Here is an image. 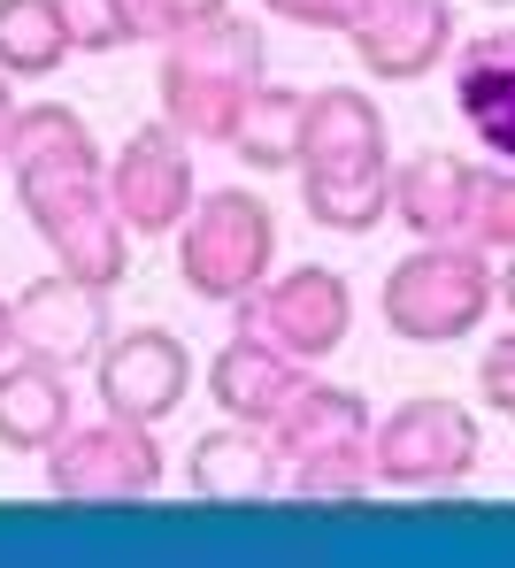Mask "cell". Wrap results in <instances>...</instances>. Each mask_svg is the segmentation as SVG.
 Returning a JSON list of instances; mask_svg holds the SVG:
<instances>
[{"label":"cell","instance_id":"1","mask_svg":"<svg viewBox=\"0 0 515 568\" xmlns=\"http://www.w3.org/2000/svg\"><path fill=\"white\" fill-rule=\"evenodd\" d=\"M270 85V39L254 16H208L193 31L162 39V70H154V93H162V123L185 139V146H231L239 123H246V100Z\"/></svg>","mask_w":515,"mask_h":568},{"label":"cell","instance_id":"2","mask_svg":"<svg viewBox=\"0 0 515 568\" xmlns=\"http://www.w3.org/2000/svg\"><path fill=\"white\" fill-rule=\"evenodd\" d=\"M370 399L354 384H323L309 377L293 392V407L270 423L277 454H285V499H309V507H354L377 491V462H370Z\"/></svg>","mask_w":515,"mask_h":568},{"label":"cell","instance_id":"3","mask_svg":"<svg viewBox=\"0 0 515 568\" xmlns=\"http://www.w3.org/2000/svg\"><path fill=\"white\" fill-rule=\"evenodd\" d=\"M501 307V270L469 239H415L377 284V315L408 346H454Z\"/></svg>","mask_w":515,"mask_h":568},{"label":"cell","instance_id":"4","mask_svg":"<svg viewBox=\"0 0 515 568\" xmlns=\"http://www.w3.org/2000/svg\"><path fill=\"white\" fill-rule=\"evenodd\" d=\"M277 270V207L254 185H215L178 223V284L208 307H239Z\"/></svg>","mask_w":515,"mask_h":568},{"label":"cell","instance_id":"5","mask_svg":"<svg viewBox=\"0 0 515 568\" xmlns=\"http://www.w3.org/2000/svg\"><path fill=\"white\" fill-rule=\"evenodd\" d=\"M39 469H47V491L70 507H123L162 491V446H154V423H123L101 407V423H70L39 454Z\"/></svg>","mask_w":515,"mask_h":568},{"label":"cell","instance_id":"6","mask_svg":"<svg viewBox=\"0 0 515 568\" xmlns=\"http://www.w3.org/2000/svg\"><path fill=\"white\" fill-rule=\"evenodd\" d=\"M477 454H485L477 407H462L446 392L401 399L370 430V462H377V484L385 491H446V484H462V476L477 469Z\"/></svg>","mask_w":515,"mask_h":568},{"label":"cell","instance_id":"7","mask_svg":"<svg viewBox=\"0 0 515 568\" xmlns=\"http://www.w3.org/2000/svg\"><path fill=\"white\" fill-rule=\"evenodd\" d=\"M239 331H254L262 346H277V354H293V362H331L339 346H346V331H354V284L339 277V270H285V277H270L262 292H246L239 307Z\"/></svg>","mask_w":515,"mask_h":568},{"label":"cell","instance_id":"8","mask_svg":"<svg viewBox=\"0 0 515 568\" xmlns=\"http://www.w3.org/2000/svg\"><path fill=\"white\" fill-rule=\"evenodd\" d=\"M8 338L16 354L47 362V369H93L101 346L115 338V315H108V284H85L70 270H47L8 300Z\"/></svg>","mask_w":515,"mask_h":568},{"label":"cell","instance_id":"9","mask_svg":"<svg viewBox=\"0 0 515 568\" xmlns=\"http://www.w3.org/2000/svg\"><path fill=\"white\" fill-rule=\"evenodd\" d=\"M108 200L115 215L131 223V239H178L185 207L201 200V178H193V146L170 131V123H139L115 154H108Z\"/></svg>","mask_w":515,"mask_h":568},{"label":"cell","instance_id":"10","mask_svg":"<svg viewBox=\"0 0 515 568\" xmlns=\"http://www.w3.org/2000/svg\"><path fill=\"white\" fill-rule=\"evenodd\" d=\"M0 170L16 178V200H47V192H70V185H101L108 154L93 146V131H85L78 108L31 100L0 131Z\"/></svg>","mask_w":515,"mask_h":568},{"label":"cell","instance_id":"11","mask_svg":"<svg viewBox=\"0 0 515 568\" xmlns=\"http://www.w3.org/2000/svg\"><path fill=\"white\" fill-rule=\"evenodd\" d=\"M93 392H101L108 415L123 423H170L193 392V354L178 331L162 323H139V331H115L93 362Z\"/></svg>","mask_w":515,"mask_h":568},{"label":"cell","instance_id":"12","mask_svg":"<svg viewBox=\"0 0 515 568\" xmlns=\"http://www.w3.org/2000/svg\"><path fill=\"white\" fill-rule=\"evenodd\" d=\"M339 39L377 85H415L454 54V0H354Z\"/></svg>","mask_w":515,"mask_h":568},{"label":"cell","instance_id":"13","mask_svg":"<svg viewBox=\"0 0 515 568\" xmlns=\"http://www.w3.org/2000/svg\"><path fill=\"white\" fill-rule=\"evenodd\" d=\"M23 215L47 239L54 270H70V277H85V284H108V292L131 277V223L115 215L108 185H70V192H47V200H23Z\"/></svg>","mask_w":515,"mask_h":568},{"label":"cell","instance_id":"14","mask_svg":"<svg viewBox=\"0 0 515 568\" xmlns=\"http://www.w3.org/2000/svg\"><path fill=\"white\" fill-rule=\"evenodd\" d=\"M477 207H485V162L446 154V146L393 162V223L408 239H469L477 246Z\"/></svg>","mask_w":515,"mask_h":568},{"label":"cell","instance_id":"15","mask_svg":"<svg viewBox=\"0 0 515 568\" xmlns=\"http://www.w3.org/2000/svg\"><path fill=\"white\" fill-rule=\"evenodd\" d=\"M446 85H454V108H462L469 139L493 162H515V23L462 39L446 54Z\"/></svg>","mask_w":515,"mask_h":568},{"label":"cell","instance_id":"16","mask_svg":"<svg viewBox=\"0 0 515 568\" xmlns=\"http://www.w3.org/2000/svg\"><path fill=\"white\" fill-rule=\"evenodd\" d=\"M309 377H315L309 362L262 346L254 331H231V338L215 346V362H208V399H215L223 423H254V430H270V423L293 407V392H301Z\"/></svg>","mask_w":515,"mask_h":568},{"label":"cell","instance_id":"17","mask_svg":"<svg viewBox=\"0 0 515 568\" xmlns=\"http://www.w3.org/2000/svg\"><path fill=\"white\" fill-rule=\"evenodd\" d=\"M185 484H193V499H215V507H254V499L285 491V454L270 430L223 423V430H201L185 446Z\"/></svg>","mask_w":515,"mask_h":568},{"label":"cell","instance_id":"18","mask_svg":"<svg viewBox=\"0 0 515 568\" xmlns=\"http://www.w3.org/2000/svg\"><path fill=\"white\" fill-rule=\"evenodd\" d=\"M293 178H301V207H309L315 231L370 239L393 215V154H370V162H309Z\"/></svg>","mask_w":515,"mask_h":568},{"label":"cell","instance_id":"19","mask_svg":"<svg viewBox=\"0 0 515 568\" xmlns=\"http://www.w3.org/2000/svg\"><path fill=\"white\" fill-rule=\"evenodd\" d=\"M70 423H78L70 369H47L31 354H8L0 362V446L8 454H47Z\"/></svg>","mask_w":515,"mask_h":568},{"label":"cell","instance_id":"20","mask_svg":"<svg viewBox=\"0 0 515 568\" xmlns=\"http://www.w3.org/2000/svg\"><path fill=\"white\" fill-rule=\"evenodd\" d=\"M370 154H393L385 108L362 93V85H323V93H309L301 170H309V162H370Z\"/></svg>","mask_w":515,"mask_h":568},{"label":"cell","instance_id":"21","mask_svg":"<svg viewBox=\"0 0 515 568\" xmlns=\"http://www.w3.org/2000/svg\"><path fill=\"white\" fill-rule=\"evenodd\" d=\"M301 131H309V93L262 85V93L246 100V123H239L231 154H239L254 178H277V170H301Z\"/></svg>","mask_w":515,"mask_h":568},{"label":"cell","instance_id":"22","mask_svg":"<svg viewBox=\"0 0 515 568\" xmlns=\"http://www.w3.org/2000/svg\"><path fill=\"white\" fill-rule=\"evenodd\" d=\"M78 54V39H70V16H62V0H0V70L8 78H54L62 62Z\"/></svg>","mask_w":515,"mask_h":568},{"label":"cell","instance_id":"23","mask_svg":"<svg viewBox=\"0 0 515 568\" xmlns=\"http://www.w3.org/2000/svg\"><path fill=\"white\" fill-rule=\"evenodd\" d=\"M231 0H123V31L131 39H178V31H193V23H208V16H223Z\"/></svg>","mask_w":515,"mask_h":568},{"label":"cell","instance_id":"24","mask_svg":"<svg viewBox=\"0 0 515 568\" xmlns=\"http://www.w3.org/2000/svg\"><path fill=\"white\" fill-rule=\"evenodd\" d=\"M62 16H70L78 54H115V47H131V31H123V0H62Z\"/></svg>","mask_w":515,"mask_h":568},{"label":"cell","instance_id":"25","mask_svg":"<svg viewBox=\"0 0 515 568\" xmlns=\"http://www.w3.org/2000/svg\"><path fill=\"white\" fill-rule=\"evenodd\" d=\"M477 246L485 254H515V162L485 170V207H477Z\"/></svg>","mask_w":515,"mask_h":568},{"label":"cell","instance_id":"26","mask_svg":"<svg viewBox=\"0 0 515 568\" xmlns=\"http://www.w3.org/2000/svg\"><path fill=\"white\" fill-rule=\"evenodd\" d=\"M477 399H485L493 415H515V323L477 354Z\"/></svg>","mask_w":515,"mask_h":568},{"label":"cell","instance_id":"27","mask_svg":"<svg viewBox=\"0 0 515 568\" xmlns=\"http://www.w3.org/2000/svg\"><path fill=\"white\" fill-rule=\"evenodd\" d=\"M262 16L301 23V31H346L354 23V0H262Z\"/></svg>","mask_w":515,"mask_h":568},{"label":"cell","instance_id":"28","mask_svg":"<svg viewBox=\"0 0 515 568\" xmlns=\"http://www.w3.org/2000/svg\"><path fill=\"white\" fill-rule=\"evenodd\" d=\"M8 115H16V78L0 70V131H8Z\"/></svg>","mask_w":515,"mask_h":568},{"label":"cell","instance_id":"29","mask_svg":"<svg viewBox=\"0 0 515 568\" xmlns=\"http://www.w3.org/2000/svg\"><path fill=\"white\" fill-rule=\"evenodd\" d=\"M16 354V338H8V292H0V362Z\"/></svg>","mask_w":515,"mask_h":568},{"label":"cell","instance_id":"30","mask_svg":"<svg viewBox=\"0 0 515 568\" xmlns=\"http://www.w3.org/2000/svg\"><path fill=\"white\" fill-rule=\"evenodd\" d=\"M501 300L515 307V254H508V270H501Z\"/></svg>","mask_w":515,"mask_h":568},{"label":"cell","instance_id":"31","mask_svg":"<svg viewBox=\"0 0 515 568\" xmlns=\"http://www.w3.org/2000/svg\"><path fill=\"white\" fill-rule=\"evenodd\" d=\"M477 8H515V0H477Z\"/></svg>","mask_w":515,"mask_h":568}]
</instances>
